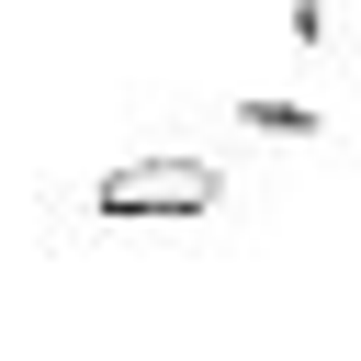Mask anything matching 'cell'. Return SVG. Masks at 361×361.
Wrapping results in <instances>:
<instances>
[{
  "instance_id": "obj_1",
  "label": "cell",
  "mask_w": 361,
  "mask_h": 361,
  "mask_svg": "<svg viewBox=\"0 0 361 361\" xmlns=\"http://www.w3.org/2000/svg\"><path fill=\"white\" fill-rule=\"evenodd\" d=\"M90 203L124 214V226H135V214H214V203H226V169H214V158H124L113 180H90Z\"/></svg>"
}]
</instances>
